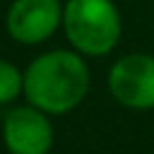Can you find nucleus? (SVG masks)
Listing matches in <instances>:
<instances>
[{
	"label": "nucleus",
	"instance_id": "nucleus-1",
	"mask_svg": "<svg viewBox=\"0 0 154 154\" xmlns=\"http://www.w3.org/2000/svg\"><path fill=\"white\" fill-rule=\"evenodd\" d=\"M89 67L77 51H48L24 70V96L48 116L77 108L89 91Z\"/></svg>",
	"mask_w": 154,
	"mask_h": 154
},
{
	"label": "nucleus",
	"instance_id": "nucleus-2",
	"mask_svg": "<svg viewBox=\"0 0 154 154\" xmlns=\"http://www.w3.org/2000/svg\"><path fill=\"white\" fill-rule=\"evenodd\" d=\"M63 29L77 53L101 58L118 46L123 22L113 0H67L63 7Z\"/></svg>",
	"mask_w": 154,
	"mask_h": 154
},
{
	"label": "nucleus",
	"instance_id": "nucleus-3",
	"mask_svg": "<svg viewBox=\"0 0 154 154\" xmlns=\"http://www.w3.org/2000/svg\"><path fill=\"white\" fill-rule=\"evenodd\" d=\"M111 96L132 111L154 108V55L128 53L111 65L108 72Z\"/></svg>",
	"mask_w": 154,
	"mask_h": 154
},
{
	"label": "nucleus",
	"instance_id": "nucleus-4",
	"mask_svg": "<svg viewBox=\"0 0 154 154\" xmlns=\"http://www.w3.org/2000/svg\"><path fill=\"white\" fill-rule=\"evenodd\" d=\"M2 142L10 154H48L53 125L48 113L36 106H17L2 120Z\"/></svg>",
	"mask_w": 154,
	"mask_h": 154
},
{
	"label": "nucleus",
	"instance_id": "nucleus-5",
	"mask_svg": "<svg viewBox=\"0 0 154 154\" xmlns=\"http://www.w3.org/2000/svg\"><path fill=\"white\" fill-rule=\"evenodd\" d=\"M63 24L58 0H14L7 10V34L24 46H36L51 38Z\"/></svg>",
	"mask_w": 154,
	"mask_h": 154
},
{
	"label": "nucleus",
	"instance_id": "nucleus-6",
	"mask_svg": "<svg viewBox=\"0 0 154 154\" xmlns=\"http://www.w3.org/2000/svg\"><path fill=\"white\" fill-rule=\"evenodd\" d=\"M19 94H24V72L17 65L0 58V106L12 103Z\"/></svg>",
	"mask_w": 154,
	"mask_h": 154
}]
</instances>
